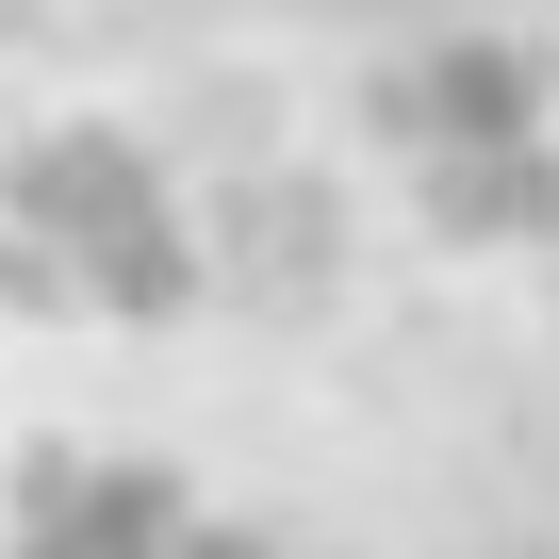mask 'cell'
Masks as SVG:
<instances>
[{
	"label": "cell",
	"mask_w": 559,
	"mask_h": 559,
	"mask_svg": "<svg viewBox=\"0 0 559 559\" xmlns=\"http://www.w3.org/2000/svg\"><path fill=\"white\" fill-rule=\"evenodd\" d=\"M0 559H247V543L214 510H181L165 477L50 461V477H0Z\"/></svg>",
	"instance_id": "6da1fadb"
}]
</instances>
